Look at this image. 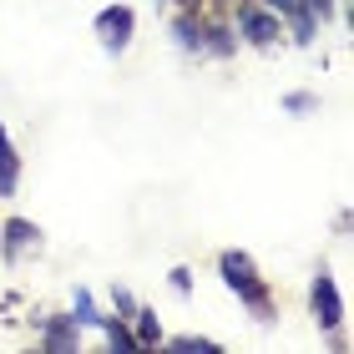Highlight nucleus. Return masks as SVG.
<instances>
[{
  "instance_id": "nucleus-1",
  "label": "nucleus",
  "mask_w": 354,
  "mask_h": 354,
  "mask_svg": "<svg viewBox=\"0 0 354 354\" xmlns=\"http://www.w3.org/2000/svg\"><path fill=\"white\" fill-rule=\"evenodd\" d=\"M218 268H223V283H228V288H233V294L248 304L253 314H268V288L259 283V273H253L248 253H223V259H218Z\"/></svg>"
},
{
  "instance_id": "nucleus-2",
  "label": "nucleus",
  "mask_w": 354,
  "mask_h": 354,
  "mask_svg": "<svg viewBox=\"0 0 354 354\" xmlns=\"http://www.w3.org/2000/svg\"><path fill=\"white\" fill-rule=\"evenodd\" d=\"M132 26H137L132 6H106L102 15H96V30H102V41L111 46V51H122V46L132 41Z\"/></svg>"
},
{
  "instance_id": "nucleus-3",
  "label": "nucleus",
  "mask_w": 354,
  "mask_h": 354,
  "mask_svg": "<svg viewBox=\"0 0 354 354\" xmlns=\"http://www.w3.org/2000/svg\"><path fill=\"white\" fill-rule=\"evenodd\" d=\"M314 314H319V324H324V329H339V319H344L339 288H334L329 273H319V279H314Z\"/></svg>"
},
{
  "instance_id": "nucleus-4",
  "label": "nucleus",
  "mask_w": 354,
  "mask_h": 354,
  "mask_svg": "<svg viewBox=\"0 0 354 354\" xmlns=\"http://www.w3.org/2000/svg\"><path fill=\"white\" fill-rule=\"evenodd\" d=\"M238 26H243V36H248L253 46H268V41H279V15H273V10L243 6V15H238Z\"/></svg>"
},
{
  "instance_id": "nucleus-5",
  "label": "nucleus",
  "mask_w": 354,
  "mask_h": 354,
  "mask_svg": "<svg viewBox=\"0 0 354 354\" xmlns=\"http://www.w3.org/2000/svg\"><path fill=\"white\" fill-rule=\"evenodd\" d=\"M15 177H21V162H15V147L6 137V122H0V192H10Z\"/></svg>"
},
{
  "instance_id": "nucleus-6",
  "label": "nucleus",
  "mask_w": 354,
  "mask_h": 354,
  "mask_svg": "<svg viewBox=\"0 0 354 354\" xmlns=\"http://www.w3.org/2000/svg\"><path fill=\"white\" fill-rule=\"evenodd\" d=\"M0 233H6V248H10V253H15V248H26V243H36V238H41V233L30 228L26 218H10L6 228H0Z\"/></svg>"
},
{
  "instance_id": "nucleus-7",
  "label": "nucleus",
  "mask_w": 354,
  "mask_h": 354,
  "mask_svg": "<svg viewBox=\"0 0 354 354\" xmlns=\"http://www.w3.org/2000/svg\"><path fill=\"white\" fill-rule=\"evenodd\" d=\"M172 30H177V46H183V51H203V46H207V30L198 21H177Z\"/></svg>"
},
{
  "instance_id": "nucleus-8",
  "label": "nucleus",
  "mask_w": 354,
  "mask_h": 354,
  "mask_svg": "<svg viewBox=\"0 0 354 354\" xmlns=\"http://www.w3.org/2000/svg\"><path fill=\"white\" fill-rule=\"evenodd\" d=\"M96 324L106 329L111 349H137V339H132V334H127V324H122V319H96Z\"/></svg>"
},
{
  "instance_id": "nucleus-9",
  "label": "nucleus",
  "mask_w": 354,
  "mask_h": 354,
  "mask_svg": "<svg viewBox=\"0 0 354 354\" xmlns=\"http://www.w3.org/2000/svg\"><path fill=\"white\" fill-rule=\"evenodd\" d=\"M76 334H71V319H61V324H51V334H46V349H71Z\"/></svg>"
},
{
  "instance_id": "nucleus-10",
  "label": "nucleus",
  "mask_w": 354,
  "mask_h": 354,
  "mask_svg": "<svg viewBox=\"0 0 354 354\" xmlns=\"http://www.w3.org/2000/svg\"><path fill=\"white\" fill-rule=\"evenodd\" d=\"M71 324H96V309H91L86 288H76V319H71Z\"/></svg>"
},
{
  "instance_id": "nucleus-11",
  "label": "nucleus",
  "mask_w": 354,
  "mask_h": 354,
  "mask_svg": "<svg viewBox=\"0 0 354 354\" xmlns=\"http://www.w3.org/2000/svg\"><path fill=\"white\" fill-rule=\"evenodd\" d=\"M137 319H142V339L137 344H152V339H162V329H157V314H147V309H132Z\"/></svg>"
},
{
  "instance_id": "nucleus-12",
  "label": "nucleus",
  "mask_w": 354,
  "mask_h": 354,
  "mask_svg": "<svg viewBox=\"0 0 354 354\" xmlns=\"http://www.w3.org/2000/svg\"><path fill=\"white\" fill-rule=\"evenodd\" d=\"M111 299H117V309H122V314H132V309H137V299L127 294V288H111Z\"/></svg>"
},
{
  "instance_id": "nucleus-13",
  "label": "nucleus",
  "mask_w": 354,
  "mask_h": 354,
  "mask_svg": "<svg viewBox=\"0 0 354 354\" xmlns=\"http://www.w3.org/2000/svg\"><path fill=\"white\" fill-rule=\"evenodd\" d=\"M172 288H177V294H187V288H192V273H187V268H172Z\"/></svg>"
},
{
  "instance_id": "nucleus-14",
  "label": "nucleus",
  "mask_w": 354,
  "mask_h": 354,
  "mask_svg": "<svg viewBox=\"0 0 354 354\" xmlns=\"http://www.w3.org/2000/svg\"><path fill=\"white\" fill-rule=\"evenodd\" d=\"M304 6H309V15H319V21H324V15L334 10V0H304Z\"/></svg>"
},
{
  "instance_id": "nucleus-15",
  "label": "nucleus",
  "mask_w": 354,
  "mask_h": 354,
  "mask_svg": "<svg viewBox=\"0 0 354 354\" xmlns=\"http://www.w3.org/2000/svg\"><path fill=\"white\" fill-rule=\"evenodd\" d=\"M309 106H314V96H304V91L288 96V111H309Z\"/></svg>"
},
{
  "instance_id": "nucleus-16",
  "label": "nucleus",
  "mask_w": 354,
  "mask_h": 354,
  "mask_svg": "<svg viewBox=\"0 0 354 354\" xmlns=\"http://www.w3.org/2000/svg\"><path fill=\"white\" fill-rule=\"evenodd\" d=\"M263 6H273V10H294L299 0H263Z\"/></svg>"
},
{
  "instance_id": "nucleus-17",
  "label": "nucleus",
  "mask_w": 354,
  "mask_h": 354,
  "mask_svg": "<svg viewBox=\"0 0 354 354\" xmlns=\"http://www.w3.org/2000/svg\"><path fill=\"white\" fill-rule=\"evenodd\" d=\"M177 6H198V0H177Z\"/></svg>"
}]
</instances>
